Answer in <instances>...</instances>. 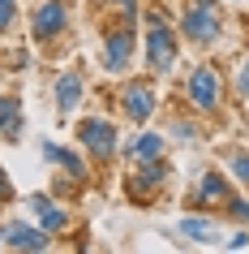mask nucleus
<instances>
[{
	"instance_id": "nucleus-1",
	"label": "nucleus",
	"mask_w": 249,
	"mask_h": 254,
	"mask_svg": "<svg viewBox=\"0 0 249 254\" xmlns=\"http://www.w3.org/2000/svg\"><path fill=\"white\" fill-rule=\"evenodd\" d=\"M176 56H181V30L172 26L163 4H146V69L163 78V73H172Z\"/></svg>"
},
{
	"instance_id": "nucleus-2",
	"label": "nucleus",
	"mask_w": 249,
	"mask_h": 254,
	"mask_svg": "<svg viewBox=\"0 0 249 254\" xmlns=\"http://www.w3.org/2000/svg\"><path fill=\"white\" fill-rule=\"evenodd\" d=\"M176 30H181L194 48H215L219 35H223V9H219V0H185Z\"/></svg>"
},
{
	"instance_id": "nucleus-3",
	"label": "nucleus",
	"mask_w": 249,
	"mask_h": 254,
	"mask_svg": "<svg viewBox=\"0 0 249 254\" xmlns=\"http://www.w3.org/2000/svg\"><path fill=\"white\" fill-rule=\"evenodd\" d=\"M185 99L194 108L198 117H215L223 108V73L215 65H194L189 69V78H185Z\"/></svg>"
},
{
	"instance_id": "nucleus-4",
	"label": "nucleus",
	"mask_w": 249,
	"mask_h": 254,
	"mask_svg": "<svg viewBox=\"0 0 249 254\" xmlns=\"http://www.w3.org/2000/svg\"><path fill=\"white\" fill-rule=\"evenodd\" d=\"M65 30H69V4L65 0H39V4L30 9V39L39 43V48L60 43Z\"/></svg>"
},
{
	"instance_id": "nucleus-5",
	"label": "nucleus",
	"mask_w": 249,
	"mask_h": 254,
	"mask_svg": "<svg viewBox=\"0 0 249 254\" xmlns=\"http://www.w3.org/2000/svg\"><path fill=\"white\" fill-rule=\"evenodd\" d=\"M78 142L86 147L95 164H107L112 155H120V138H116V125L107 117H82L78 121Z\"/></svg>"
},
{
	"instance_id": "nucleus-6",
	"label": "nucleus",
	"mask_w": 249,
	"mask_h": 254,
	"mask_svg": "<svg viewBox=\"0 0 249 254\" xmlns=\"http://www.w3.org/2000/svg\"><path fill=\"white\" fill-rule=\"evenodd\" d=\"M116 99H120V117L133 121V125H146V121L155 117V108H159V91H155V86H150L146 78L125 82Z\"/></svg>"
},
{
	"instance_id": "nucleus-7",
	"label": "nucleus",
	"mask_w": 249,
	"mask_h": 254,
	"mask_svg": "<svg viewBox=\"0 0 249 254\" xmlns=\"http://www.w3.org/2000/svg\"><path fill=\"white\" fill-rule=\"evenodd\" d=\"M138 56V26H107L103 30V69L125 73Z\"/></svg>"
},
{
	"instance_id": "nucleus-8",
	"label": "nucleus",
	"mask_w": 249,
	"mask_h": 254,
	"mask_svg": "<svg viewBox=\"0 0 249 254\" xmlns=\"http://www.w3.org/2000/svg\"><path fill=\"white\" fill-rule=\"evenodd\" d=\"M168 160H150V164H133V173L129 181H125V194H129V202H146V198H155L159 190L168 186Z\"/></svg>"
},
{
	"instance_id": "nucleus-9",
	"label": "nucleus",
	"mask_w": 249,
	"mask_h": 254,
	"mask_svg": "<svg viewBox=\"0 0 249 254\" xmlns=\"http://www.w3.org/2000/svg\"><path fill=\"white\" fill-rule=\"evenodd\" d=\"M228 198H232V177L228 173H202L194 186V207H202V211H223L228 207Z\"/></svg>"
},
{
	"instance_id": "nucleus-10",
	"label": "nucleus",
	"mask_w": 249,
	"mask_h": 254,
	"mask_svg": "<svg viewBox=\"0 0 249 254\" xmlns=\"http://www.w3.org/2000/svg\"><path fill=\"white\" fill-rule=\"evenodd\" d=\"M0 246H9V250H26V254H39L52 246V233H43L39 224H22V220H9V224H0Z\"/></svg>"
},
{
	"instance_id": "nucleus-11",
	"label": "nucleus",
	"mask_w": 249,
	"mask_h": 254,
	"mask_svg": "<svg viewBox=\"0 0 249 254\" xmlns=\"http://www.w3.org/2000/svg\"><path fill=\"white\" fill-rule=\"evenodd\" d=\"M30 215H35V224L43 228V233H69V224H73V220H69V211L65 207H56V198H48V194H30Z\"/></svg>"
},
{
	"instance_id": "nucleus-12",
	"label": "nucleus",
	"mask_w": 249,
	"mask_h": 254,
	"mask_svg": "<svg viewBox=\"0 0 249 254\" xmlns=\"http://www.w3.org/2000/svg\"><path fill=\"white\" fill-rule=\"evenodd\" d=\"M56 112H60V117H73V112H78V104H82V95H86V78H82L78 69H65V73H60V78H56Z\"/></svg>"
},
{
	"instance_id": "nucleus-13",
	"label": "nucleus",
	"mask_w": 249,
	"mask_h": 254,
	"mask_svg": "<svg viewBox=\"0 0 249 254\" xmlns=\"http://www.w3.org/2000/svg\"><path fill=\"white\" fill-rule=\"evenodd\" d=\"M176 233H181L185 241H194V246H215V241H219V224H215L210 215H185L181 224H176Z\"/></svg>"
},
{
	"instance_id": "nucleus-14",
	"label": "nucleus",
	"mask_w": 249,
	"mask_h": 254,
	"mask_svg": "<svg viewBox=\"0 0 249 254\" xmlns=\"http://www.w3.org/2000/svg\"><path fill=\"white\" fill-rule=\"evenodd\" d=\"M43 160L48 164H60V173H69L73 181H86V160H82L78 151H69V147H60V142H43Z\"/></svg>"
},
{
	"instance_id": "nucleus-15",
	"label": "nucleus",
	"mask_w": 249,
	"mask_h": 254,
	"mask_svg": "<svg viewBox=\"0 0 249 254\" xmlns=\"http://www.w3.org/2000/svg\"><path fill=\"white\" fill-rule=\"evenodd\" d=\"M125 160L129 164H150V160H163V138L159 134H133V142L125 147Z\"/></svg>"
},
{
	"instance_id": "nucleus-16",
	"label": "nucleus",
	"mask_w": 249,
	"mask_h": 254,
	"mask_svg": "<svg viewBox=\"0 0 249 254\" xmlns=\"http://www.w3.org/2000/svg\"><path fill=\"white\" fill-rule=\"evenodd\" d=\"M0 138L4 142L22 138V99L17 95H0Z\"/></svg>"
},
{
	"instance_id": "nucleus-17",
	"label": "nucleus",
	"mask_w": 249,
	"mask_h": 254,
	"mask_svg": "<svg viewBox=\"0 0 249 254\" xmlns=\"http://www.w3.org/2000/svg\"><path fill=\"white\" fill-rule=\"evenodd\" d=\"M107 26H138V13H142V0H103Z\"/></svg>"
},
{
	"instance_id": "nucleus-18",
	"label": "nucleus",
	"mask_w": 249,
	"mask_h": 254,
	"mask_svg": "<svg viewBox=\"0 0 249 254\" xmlns=\"http://www.w3.org/2000/svg\"><path fill=\"white\" fill-rule=\"evenodd\" d=\"M232 91H236V99L249 108V56H241L232 65Z\"/></svg>"
},
{
	"instance_id": "nucleus-19",
	"label": "nucleus",
	"mask_w": 249,
	"mask_h": 254,
	"mask_svg": "<svg viewBox=\"0 0 249 254\" xmlns=\"http://www.w3.org/2000/svg\"><path fill=\"white\" fill-rule=\"evenodd\" d=\"M228 177L249 190V151H232V155H228Z\"/></svg>"
},
{
	"instance_id": "nucleus-20",
	"label": "nucleus",
	"mask_w": 249,
	"mask_h": 254,
	"mask_svg": "<svg viewBox=\"0 0 249 254\" xmlns=\"http://www.w3.org/2000/svg\"><path fill=\"white\" fill-rule=\"evenodd\" d=\"M223 215H232L236 224H249V198H228V207H223Z\"/></svg>"
},
{
	"instance_id": "nucleus-21",
	"label": "nucleus",
	"mask_w": 249,
	"mask_h": 254,
	"mask_svg": "<svg viewBox=\"0 0 249 254\" xmlns=\"http://www.w3.org/2000/svg\"><path fill=\"white\" fill-rule=\"evenodd\" d=\"M17 22V0H0V35H9Z\"/></svg>"
},
{
	"instance_id": "nucleus-22",
	"label": "nucleus",
	"mask_w": 249,
	"mask_h": 254,
	"mask_svg": "<svg viewBox=\"0 0 249 254\" xmlns=\"http://www.w3.org/2000/svg\"><path fill=\"white\" fill-rule=\"evenodd\" d=\"M172 134L181 138V142H194V138H198V125H194V121H176V125H172Z\"/></svg>"
},
{
	"instance_id": "nucleus-23",
	"label": "nucleus",
	"mask_w": 249,
	"mask_h": 254,
	"mask_svg": "<svg viewBox=\"0 0 249 254\" xmlns=\"http://www.w3.org/2000/svg\"><path fill=\"white\" fill-rule=\"evenodd\" d=\"M245 246H249V224H241L232 237H228V250H245Z\"/></svg>"
},
{
	"instance_id": "nucleus-24",
	"label": "nucleus",
	"mask_w": 249,
	"mask_h": 254,
	"mask_svg": "<svg viewBox=\"0 0 249 254\" xmlns=\"http://www.w3.org/2000/svg\"><path fill=\"white\" fill-rule=\"evenodd\" d=\"M0 202H13V186H9V177H4V168H0Z\"/></svg>"
},
{
	"instance_id": "nucleus-25",
	"label": "nucleus",
	"mask_w": 249,
	"mask_h": 254,
	"mask_svg": "<svg viewBox=\"0 0 249 254\" xmlns=\"http://www.w3.org/2000/svg\"><path fill=\"white\" fill-rule=\"evenodd\" d=\"M245 43H249V17H245Z\"/></svg>"
}]
</instances>
